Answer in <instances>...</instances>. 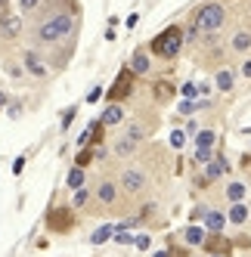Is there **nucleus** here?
<instances>
[{
  "instance_id": "f257e3e1",
  "label": "nucleus",
  "mask_w": 251,
  "mask_h": 257,
  "mask_svg": "<svg viewBox=\"0 0 251 257\" xmlns=\"http://www.w3.org/2000/svg\"><path fill=\"white\" fill-rule=\"evenodd\" d=\"M78 28V19L71 13H56V16H47V19L38 25V44H59L65 38H71Z\"/></svg>"
},
{
  "instance_id": "f03ea898",
  "label": "nucleus",
  "mask_w": 251,
  "mask_h": 257,
  "mask_svg": "<svg viewBox=\"0 0 251 257\" xmlns=\"http://www.w3.org/2000/svg\"><path fill=\"white\" fill-rule=\"evenodd\" d=\"M180 47H183V31L177 28V25L165 28L152 41V53H155V56H161V59H174L177 53H180Z\"/></svg>"
},
{
  "instance_id": "7ed1b4c3",
  "label": "nucleus",
  "mask_w": 251,
  "mask_h": 257,
  "mask_svg": "<svg viewBox=\"0 0 251 257\" xmlns=\"http://www.w3.org/2000/svg\"><path fill=\"white\" fill-rule=\"evenodd\" d=\"M223 22H226V10H223L220 4H205L199 13H195V28H199V31L214 34Z\"/></svg>"
},
{
  "instance_id": "20e7f679",
  "label": "nucleus",
  "mask_w": 251,
  "mask_h": 257,
  "mask_svg": "<svg viewBox=\"0 0 251 257\" xmlns=\"http://www.w3.org/2000/svg\"><path fill=\"white\" fill-rule=\"evenodd\" d=\"M47 226L53 232H68L71 226H75V217H71V208H56V211H50L47 217Z\"/></svg>"
},
{
  "instance_id": "39448f33",
  "label": "nucleus",
  "mask_w": 251,
  "mask_h": 257,
  "mask_svg": "<svg viewBox=\"0 0 251 257\" xmlns=\"http://www.w3.org/2000/svg\"><path fill=\"white\" fill-rule=\"evenodd\" d=\"M121 189H124V192H140V189H146V174L137 171V168H124V171H121Z\"/></svg>"
},
{
  "instance_id": "423d86ee",
  "label": "nucleus",
  "mask_w": 251,
  "mask_h": 257,
  "mask_svg": "<svg viewBox=\"0 0 251 257\" xmlns=\"http://www.w3.org/2000/svg\"><path fill=\"white\" fill-rule=\"evenodd\" d=\"M131 87H134V71H131V68H124L121 75H118V81L112 84V90H109V99H112V102L124 99V96L131 93Z\"/></svg>"
},
{
  "instance_id": "0eeeda50",
  "label": "nucleus",
  "mask_w": 251,
  "mask_h": 257,
  "mask_svg": "<svg viewBox=\"0 0 251 257\" xmlns=\"http://www.w3.org/2000/svg\"><path fill=\"white\" fill-rule=\"evenodd\" d=\"M22 34V19L19 16H4L0 19V38L4 41H16Z\"/></svg>"
},
{
  "instance_id": "6e6552de",
  "label": "nucleus",
  "mask_w": 251,
  "mask_h": 257,
  "mask_svg": "<svg viewBox=\"0 0 251 257\" xmlns=\"http://www.w3.org/2000/svg\"><path fill=\"white\" fill-rule=\"evenodd\" d=\"M229 248H232L229 238H223L220 232L205 235V251H208V254H220V257H223V254H229Z\"/></svg>"
},
{
  "instance_id": "1a4fd4ad",
  "label": "nucleus",
  "mask_w": 251,
  "mask_h": 257,
  "mask_svg": "<svg viewBox=\"0 0 251 257\" xmlns=\"http://www.w3.org/2000/svg\"><path fill=\"white\" fill-rule=\"evenodd\" d=\"M96 201H99V205H115V201H118V186L109 183V180L99 183V186H96Z\"/></svg>"
},
{
  "instance_id": "9d476101",
  "label": "nucleus",
  "mask_w": 251,
  "mask_h": 257,
  "mask_svg": "<svg viewBox=\"0 0 251 257\" xmlns=\"http://www.w3.org/2000/svg\"><path fill=\"white\" fill-rule=\"evenodd\" d=\"M149 68H152L149 53L146 50H137L134 56H131V71H134V75H149Z\"/></svg>"
},
{
  "instance_id": "9b49d317",
  "label": "nucleus",
  "mask_w": 251,
  "mask_h": 257,
  "mask_svg": "<svg viewBox=\"0 0 251 257\" xmlns=\"http://www.w3.org/2000/svg\"><path fill=\"white\" fill-rule=\"evenodd\" d=\"M226 171H229V161L217 155V158H211V161H208V168H205V180H217V177H220V174H226Z\"/></svg>"
},
{
  "instance_id": "f8f14e48",
  "label": "nucleus",
  "mask_w": 251,
  "mask_h": 257,
  "mask_svg": "<svg viewBox=\"0 0 251 257\" xmlns=\"http://www.w3.org/2000/svg\"><path fill=\"white\" fill-rule=\"evenodd\" d=\"M121 121H124V108H121L118 102H112V105H105V108H102V124H105V127L121 124Z\"/></svg>"
},
{
  "instance_id": "ddd939ff",
  "label": "nucleus",
  "mask_w": 251,
  "mask_h": 257,
  "mask_svg": "<svg viewBox=\"0 0 251 257\" xmlns=\"http://www.w3.org/2000/svg\"><path fill=\"white\" fill-rule=\"evenodd\" d=\"M205 226L211 229V232H220L223 229V223H226V214H220V211H205Z\"/></svg>"
},
{
  "instance_id": "4468645a",
  "label": "nucleus",
  "mask_w": 251,
  "mask_h": 257,
  "mask_svg": "<svg viewBox=\"0 0 251 257\" xmlns=\"http://www.w3.org/2000/svg\"><path fill=\"white\" fill-rule=\"evenodd\" d=\"M232 84H236V75H232L229 68H220V71H217V78H214V87H217V90H223V93H229V90H232Z\"/></svg>"
},
{
  "instance_id": "2eb2a0df",
  "label": "nucleus",
  "mask_w": 251,
  "mask_h": 257,
  "mask_svg": "<svg viewBox=\"0 0 251 257\" xmlns=\"http://www.w3.org/2000/svg\"><path fill=\"white\" fill-rule=\"evenodd\" d=\"M25 68H28V75H34V78H44L47 75V65L34 56V53H25Z\"/></svg>"
},
{
  "instance_id": "dca6fc26",
  "label": "nucleus",
  "mask_w": 251,
  "mask_h": 257,
  "mask_svg": "<svg viewBox=\"0 0 251 257\" xmlns=\"http://www.w3.org/2000/svg\"><path fill=\"white\" fill-rule=\"evenodd\" d=\"M248 214H251V211H248V208L242 205V201H239V205H232V208L226 211V220H229V223H236V226H242L245 220H248Z\"/></svg>"
},
{
  "instance_id": "f3484780",
  "label": "nucleus",
  "mask_w": 251,
  "mask_h": 257,
  "mask_svg": "<svg viewBox=\"0 0 251 257\" xmlns=\"http://www.w3.org/2000/svg\"><path fill=\"white\" fill-rule=\"evenodd\" d=\"M183 238H186V245H205V229L202 226H186Z\"/></svg>"
},
{
  "instance_id": "a211bd4d",
  "label": "nucleus",
  "mask_w": 251,
  "mask_h": 257,
  "mask_svg": "<svg viewBox=\"0 0 251 257\" xmlns=\"http://www.w3.org/2000/svg\"><path fill=\"white\" fill-rule=\"evenodd\" d=\"M229 47L236 50V53H248V50H251V34H248V31H239L236 38H232V44H229Z\"/></svg>"
},
{
  "instance_id": "6ab92c4d",
  "label": "nucleus",
  "mask_w": 251,
  "mask_h": 257,
  "mask_svg": "<svg viewBox=\"0 0 251 257\" xmlns=\"http://www.w3.org/2000/svg\"><path fill=\"white\" fill-rule=\"evenodd\" d=\"M214 140H217L214 131H199V134H195V149H211Z\"/></svg>"
},
{
  "instance_id": "aec40b11",
  "label": "nucleus",
  "mask_w": 251,
  "mask_h": 257,
  "mask_svg": "<svg viewBox=\"0 0 251 257\" xmlns=\"http://www.w3.org/2000/svg\"><path fill=\"white\" fill-rule=\"evenodd\" d=\"M226 198L232 201V205H239V201L245 198V186H242V183H229V186H226Z\"/></svg>"
},
{
  "instance_id": "412c9836",
  "label": "nucleus",
  "mask_w": 251,
  "mask_h": 257,
  "mask_svg": "<svg viewBox=\"0 0 251 257\" xmlns=\"http://www.w3.org/2000/svg\"><path fill=\"white\" fill-rule=\"evenodd\" d=\"M81 186H84V168L75 164V168L68 171V189H81Z\"/></svg>"
},
{
  "instance_id": "4be33fe9",
  "label": "nucleus",
  "mask_w": 251,
  "mask_h": 257,
  "mask_svg": "<svg viewBox=\"0 0 251 257\" xmlns=\"http://www.w3.org/2000/svg\"><path fill=\"white\" fill-rule=\"evenodd\" d=\"M112 232H115V226L105 223V226H99V229L90 235V242H93V245H102V242H109V238H112Z\"/></svg>"
},
{
  "instance_id": "5701e85b",
  "label": "nucleus",
  "mask_w": 251,
  "mask_h": 257,
  "mask_svg": "<svg viewBox=\"0 0 251 257\" xmlns=\"http://www.w3.org/2000/svg\"><path fill=\"white\" fill-rule=\"evenodd\" d=\"M87 201H90V192H87L84 186L81 189H71V205H75V208H84Z\"/></svg>"
},
{
  "instance_id": "b1692460",
  "label": "nucleus",
  "mask_w": 251,
  "mask_h": 257,
  "mask_svg": "<svg viewBox=\"0 0 251 257\" xmlns=\"http://www.w3.org/2000/svg\"><path fill=\"white\" fill-rule=\"evenodd\" d=\"M134 149H137V143H134V140H128V137H121V140H118V146H115V152H118V155H131Z\"/></svg>"
},
{
  "instance_id": "393cba45",
  "label": "nucleus",
  "mask_w": 251,
  "mask_h": 257,
  "mask_svg": "<svg viewBox=\"0 0 251 257\" xmlns=\"http://www.w3.org/2000/svg\"><path fill=\"white\" fill-rule=\"evenodd\" d=\"M180 96L183 99H195V96H199V84H183L180 87Z\"/></svg>"
},
{
  "instance_id": "a878e982",
  "label": "nucleus",
  "mask_w": 251,
  "mask_h": 257,
  "mask_svg": "<svg viewBox=\"0 0 251 257\" xmlns=\"http://www.w3.org/2000/svg\"><path fill=\"white\" fill-rule=\"evenodd\" d=\"M115 242H118V245H131V242H134V238L128 235V226H118V229H115Z\"/></svg>"
},
{
  "instance_id": "bb28decb",
  "label": "nucleus",
  "mask_w": 251,
  "mask_h": 257,
  "mask_svg": "<svg viewBox=\"0 0 251 257\" xmlns=\"http://www.w3.org/2000/svg\"><path fill=\"white\" fill-rule=\"evenodd\" d=\"M183 143H186V134L183 131H174L171 134V146H174V149H183Z\"/></svg>"
},
{
  "instance_id": "cd10ccee",
  "label": "nucleus",
  "mask_w": 251,
  "mask_h": 257,
  "mask_svg": "<svg viewBox=\"0 0 251 257\" xmlns=\"http://www.w3.org/2000/svg\"><path fill=\"white\" fill-rule=\"evenodd\" d=\"M214 158V152L211 149H195V161H199V164H208Z\"/></svg>"
},
{
  "instance_id": "c85d7f7f",
  "label": "nucleus",
  "mask_w": 251,
  "mask_h": 257,
  "mask_svg": "<svg viewBox=\"0 0 251 257\" xmlns=\"http://www.w3.org/2000/svg\"><path fill=\"white\" fill-rule=\"evenodd\" d=\"M134 242H137V248H140V251H146V248L152 245V242H149V235H137Z\"/></svg>"
},
{
  "instance_id": "c756f323",
  "label": "nucleus",
  "mask_w": 251,
  "mask_h": 257,
  "mask_svg": "<svg viewBox=\"0 0 251 257\" xmlns=\"http://www.w3.org/2000/svg\"><path fill=\"white\" fill-rule=\"evenodd\" d=\"M71 118H75V108H65V115H62V131H68Z\"/></svg>"
},
{
  "instance_id": "7c9ffc66",
  "label": "nucleus",
  "mask_w": 251,
  "mask_h": 257,
  "mask_svg": "<svg viewBox=\"0 0 251 257\" xmlns=\"http://www.w3.org/2000/svg\"><path fill=\"white\" fill-rule=\"evenodd\" d=\"M90 158H93V152H90V149H84V152L78 155V168H84V164H87V161H90Z\"/></svg>"
},
{
  "instance_id": "2f4dec72",
  "label": "nucleus",
  "mask_w": 251,
  "mask_h": 257,
  "mask_svg": "<svg viewBox=\"0 0 251 257\" xmlns=\"http://www.w3.org/2000/svg\"><path fill=\"white\" fill-rule=\"evenodd\" d=\"M192 108H195V102H192V99H183V102H180V112H183V115H189Z\"/></svg>"
},
{
  "instance_id": "473e14b6",
  "label": "nucleus",
  "mask_w": 251,
  "mask_h": 257,
  "mask_svg": "<svg viewBox=\"0 0 251 257\" xmlns=\"http://www.w3.org/2000/svg\"><path fill=\"white\" fill-rule=\"evenodd\" d=\"M186 41H189V44H195V41H199V28H195V25L186 31Z\"/></svg>"
},
{
  "instance_id": "72a5a7b5",
  "label": "nucleus",
  "mask_w": 251,
  "mask_h": 257,
  "mask_svg": "<svg viewBox=\"0 0 251 257\" xmlns=\"http://www.w3.org/2000/svg\"><path fill=\"white\" fill-rule=\"evenodd\" d=\"M242 78H248V81H251V59H245V62H242Z\"/></svg>"
},
{
  "instance_id": "f704fd0d",
  "label": "nucleus",
  "mask_w": 251,
  "mask_h": 257,
  "mask_svg": "<svg viewBox=\"0 0 251 257\" xmlns=\"http://www.w3.org/2000/svg\"><path fill=\"white\" fill-rule=\"evenodd\" d=\"M19 4H22V10H34V7L41 4V0H19Z\"/></svg>"
},
{
  "instance_id": "c9c22d12",
  "label": "nucleus",
  "mask_w": 251,
  "mask_h": 257,
  "mask_svg": "<svg viewBox=\"0 0 251 257\" xmlns=\"http://www.w3.org/2000/svg\"><path fill=\"white\" fill-rule=\"evenodd\" d=\"M99 93H102V90H99V87H93V90H90V96H87V102H96V99H99Z\"/></svg>"
},
{
  "instance_id": "e433bc0d",
  "label": "nucleus",
  "mask_w": 251,
  "mask_h": 257,
  "mask_svg": "<svg viewBox=\"0 0 251 257\" xmlns=\"http://www.w3.org/2000/svg\"><path fill=\"white\" fill-rule=\"evenodd\" d=\"M199 93H202V96H208V93H211V84H208V81H202V84H199Z\"/></svg>"
},
{
  "instance_id": "4c0bfd02",
  "label": "nucleus",
  "mask_w": 251,
  "mask_h": 257,
  "mask_svg": "<svg viewBox=\"0 0 251 257\" xmlns=\"http://www.w3.org/2000/svg\"><path fill=\"white\" fill-rule=\"evenodd\" d=\"M7 102H10V96H7V93H4V90H0V108H4V105H7Z\"/></svg>"
},
{
  "instance_id": "58836bf2",
  "label": "nucleus",
  "mask_w": 251,
  "mask_h": 257,
  "mask_svg": "<svg viewBox=\"0 0 251 257\" xmlns=\"http://www.w3.org/2000/svg\"><path fill=\"white\" fill-rule=\"evenodd\" d=\"M155 257H171V251H158V254H155Z\"/></svg>"
},
{
  "instance_id": "ea45409f",
  "label": "nucleus",
  "mask_w": 251,
  "mask_h": 257,
  "mask_svg": "<svg viewBox=\"0 0 251 257\" xmlns=\"http://www.w3.org/2000/svg\"><path fill=\"white\" fill-rule=\"evenodd\" d=\"M211 257H220V254H211Z\"/></svg>"
}]
</instances>
